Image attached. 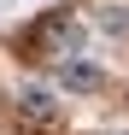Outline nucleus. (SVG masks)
Listing matches in <instances>:
<instances>
[{"mask_svg": "<svg viewBox=\"0 0 129 135\" xmlns=\"http://www.w3.org/2000/svg\"><path fill=\"white\" fill-rule=\"evenodd\" d=\"M24 47L35 59H71V53H82V24H76L71 12L53 6V12H41L35 24L24 30Z\"/></svg>", "mask_w": 129, "mask_h": 135, "instance_id": "nucleus-1", "label": "nucleus"}, {"mask_svg": "<svg viewBox=\"0 0 129 135\" xmlns=\"http://www.w3.org/2000/svg\"><path fill=\"white\" fill-rule=\"evenodd\" d=\"M59 82L71 88V94H100V88H106V71L88 65V59H64L59 65Z\"/></svg>", "mask_w": 129, "mask_h": 135, "instance_id": "nucleus-2", "label": "nucleus"}, {"mask_svg": "<svg viewBox=\"0 0 129 135\" xmlns=\"http://www.w3.org/2000/svg\"><path fill=\"white\" fill-rule=\"evenodd\" d=\"M18 100H24V112H29V118H47L53 123V94H47V88H41V82H24V94H18Z\"/></svg>", "mask_w": 129, "mask_h": 135, "instance_id": "nucleus-3", "label": "nucleus"}, {"mask_svg": "<svg viewBox=\"0 0 129 135\" xmlns=\"http://www.w3.org/2000/svg\"><path fill=\"white\" fill-rule=\"evenodd\" d=\"M106 135H129V129H106Z\"/></svg>", "mask_w": 129, "mask_h": 135, "instance_id": "nucleus-4", "label": "nucleus"}]
</instances>
